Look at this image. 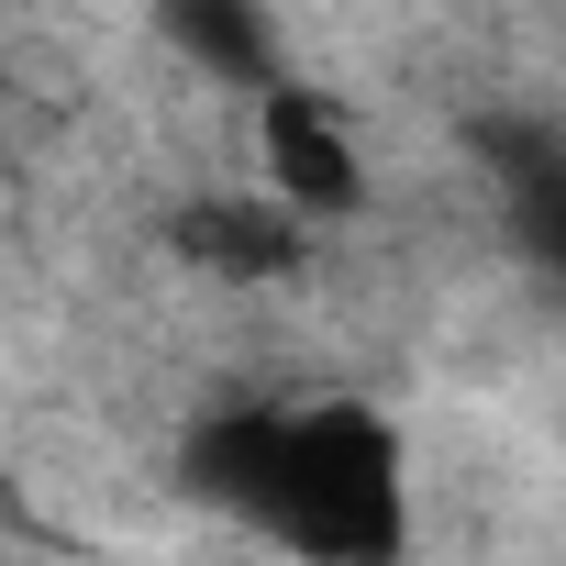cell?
Wrapping results in <instances>:
<instances>
[{"label":"cell","instance_id":"cell-2","mask_svg":"<svg viewBox=\"0 0 566 566\" xmlns=\"http://www.w3.org/2000/svg\"><path fill=\"white\" fill-rule=\"evenodd\" d=\"M244 112H255V189H277L290 211H312L323 233L367 211L378 178H367V145H356L345 101H323L312 78H266Z\"/></svg>","mask_w":566,"mask_h":566},{"label":"cell","instance_id":"cell-4","mask_svg":"<svg viewBox=\"0 0 566 566\" xmlns=\"http://www.w3.org/2000/svg\"><path fill=\"white\" fill-rule=\"evenodd\" d=\"M145 23H156V45L189 78H211L233 101H255L266 78H290V34H277L266 0H145Z\"/></svg>","mask_w":566,"mask_h":566},{"label":"cell","instance_id":"cell-3","mask_svg":"<svg viewBox=\"0 0 566 566\" xmlns=\"http://www.w3.org/2000/svg\"><path fill=\"white\" fill-rule=\"evenodd\" d=\"M312 244H323V222L290 211L277 189H200L167 211V255L200 266L211 290H290L312 266Z\"/></svg>","mask_w":566,"mask_h":566},{"label":"cell","instance_id":"cell-5","mask_svg":"<svg viewBox=\"0 0 566 566\" xmlns=\"http://www.w3.org/2000/svg\"><path fill=\"white\" fill-rule=\"evenodd\" d=\"M500 167V211H511V244L566 290V134H500L489 145Z\"/></svg>","mask_w":566,"mask_h":566},{"label":"cell","instance_id":"cell-7","mask_svg":"<svg viewBox=\"0 0 566 566\" xmlns=\"http://www.w3.org/2000/svg\"><path fill=\"white\" fill-rule=\"evenodd\" d=\"M0 167H12V134H0Z\"/></svg>","mask_w":566,"mask_h":566},{"label":"cell","instance_id":"cell-6","mask_svg":"<svg viewBox=\"0 0 566 566\" xmlns=\"http://www.w3.org/2000/svg\"><path fill=\"white\" fill-rule=\"evenodd\" d=\"M0 112H12V45H0Z\"/></svg>","mask_w":566,"mask_h":566},{"label":"cell","instance_id":"cell-1","mask_svg":"<svg viewBox=\"0 0 566 566\" xmlns=\"http://www.w3.org/2000/svg\"><path fill=\"white\" fill-rule=\"evenodd\" d=\"M189 500L233 511L244 533L323 555V566H389L411 544V444L356 389L301 400H222L178 444Z\"/></svg>","mask_w":566,"mask_h":566}]
</instances>
